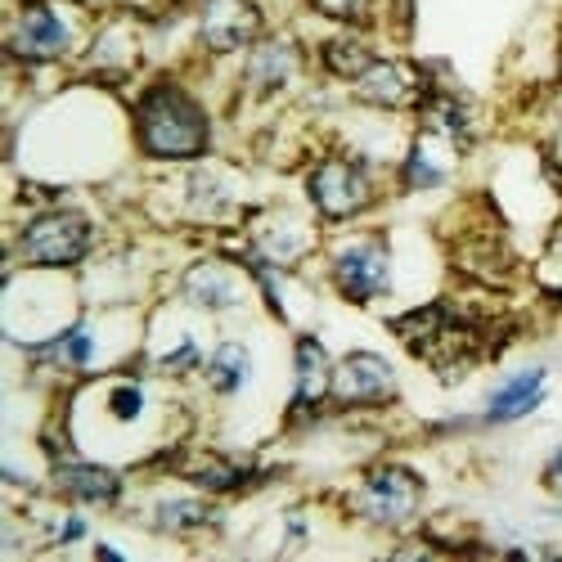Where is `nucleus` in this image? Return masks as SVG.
<instances>
[{
  "label": "nucleus",
  "instance_id": "1",
  "mask_svg": "<svg viewBox=\"0 0 562 562\" xmlns=\"http://www.w3.org/2000/svg\"><path fill=\"white\" fill-rule=\"evenodd\" d=\"M139 139L158 158H190L207 145V122L190 95L171 86H158L139 104Z\"/></svg>",
  "mask_w": 562,
  "mask_h": 562
},
{
  "label": "nucleus",
  "instance_id": "2",
  "mask_svg": "<svg viewBox=\"0 0 562 562\" xmlns=\"http://www.w3.org/2000/svg\"><path fill=\"white\" fill-rule=\"evenodd\" d=\"M90 244V225L72 212H50L27 225L23 234V252L36 266H72Z\"/></svg>",
  "mask_w": 562,
  "mask_h": 562
},
{
  "label": "nucleus",
  "instance_id": "3",
  "mask_svg": "<svg viewBox=\"0 0 562 562\" xmlns=\"http://www.w3.org/2000/svg\"><path fill=\"white\" fill-rule=\"evenodd\" d=\"M360 513H369L373 522H405L418 508V477L405 468H383L360 486Z\"/></svg>",
  "mask_w": 562,
  "mask_h": 562
},
{
  "label": "nucleus",
  "instance_id": "4",
  "mask_svg": "<svg viewBox=\"0 0 562 562\" xmlns=\"http://www.w3.org/2000/svg\"><path fill=\"white\" fill-rule=\"evenodd\" d=\"M334 274H338V289L351 302H369L373 293L387 289V248L383 244H356L338 257Z\"/></svg>",
  "mask_w": 562,
  "mask_h": 562
},
{
  "label": "nucleus",
  "instance_id": "5",
  "mask_svg": "<svg viewBox=\"0 0 562 562\" xmlns=\"http://www.w3.org/2000/svg\"><path fill=\"white\" fill-rule=\"evenodd\" d=\"M311 199L329 216H351L364 203V176L351 162H324L311 176Z\"/></svg>",
  "mask_w": 562,
  "mask_h": 562
},
{
  "label": "nucleus",
  "instance_id": "6",
  "mask_svg": "<svg viewBox=\"0 0 562 562\" xmlns=\"http://www.w3.org/2000/svg\"><path fill=\"white\" fill-rule=\"evenodd\" d=\"M257 32V10L248 0H207L203 10V41L212 50H239Z\"/></svg>",
  "mask_w": 562,
  "mask_h": 562
},
{
  "label": "nucleus",
  "instance_id": "7",
  "mask_svg": "<svg viewBox=\"0 0 562 562\" xmlns=\"http://www.w3.org/2000/svg\"><path fill=\"white\" fill-rule=\"evenodd\" d=\"M338 396L342 401H387L392 396V369L383 356H369V351H356L338 364Z\"/></svg>",
  "mask_w": 562,
  "mask_h": 562
},
{
  "label": "nucleus",
  "instance_id": "8",
  "mask_svg": "<svg viewBox=\"0 0 562 562\" xmlns=\"http://www.w3.org/2000/svg\"><path fill=\"white\" fill-rule=\"evenodd\" d=\"M64 41H68V32H64V23L55 19L50 5H27L23 19H19V27H14V50L27 55V59H41V55L64 50Z\"/></svg>",
  "mask_w": 562,
  "mask_h": 562
},
{
  "label": "nucleus",
  "instance_id": "9",
  "mask_svg": "<svg viewBox=\"0 0 562 562\" xmlns=\"http://www.w3.org/2000/svg\"><path fill=\"white\" fill-rule=\"evenodd\" d=\"M414 95V72L405 64H392V59H373L364 72H360V100L369 104H405Z\"/></svg>",
  "mask_w": 562,
  "mask_h": 562
},
{
  "label": "nucleus",
  "instance_id": "10",
  "mask_svg": "<svg viewBox=\"0 0 562 562\" xmlns=\"http://www.w3.org/2000/svg\"><path fill=\"white\" fill-rule=\"evenodd\" d=\"M540 396H544V373H540V369H527V373H518V379H508V383L495 392V401H491V418H495V424H508V418H522L527 409H536V405H540Z\"/></svg>",
  "mask_w": 562,
  "mask_h": 562
},
{
  "label": "nucleus",
  "instance_id": "11",
  "mask_svg": "<svg viewBox=\"0 0 562 562\" xmlns=\"http://www.w3.org/2000/svg\"><path fill=\"white\" fill-rule=\"evenodd\" d=\"M184 293H190V302H199L207 311H225V306L239 302L229 270H221V266H199L190 279H184Z\"/></svg>",
  "mask_w": 562,
  "mask_h": 562
},
{
  "label": "nucleus",
  "instance_id": "12",
  "mask_svg": "<svg viewBox=\"0 0 562 562\" xmlns=\"http://www.w3.org/2000/svg\"><path fill=\"white\" fill-rule=\"evenodd\" d=\"M329 387V356L315 338H302L297 342V405H311L324 396Z\"/></svg>",
  "mask_w": 562,
  "mask_h": 562
},
{
  "label": "nucleus",
  "instance_id": "13",
  "mask_svg": "<svg viewBox=\"0 0 562 562\" xmlns=\"http://www.w3.org/2000/svg\"><path fill=\"white\" fill-rule=\"evenodd\" d=\"M289 72H293V45L289 41H266L261 50L252 55V64H248V81L261 86V90L284 86Z\"/></svg>",
  "mask_w": 562,
  "mask_h": 562
},
{
  "label": "nucleus",
  "instance_id": "14",
  "mask_svg": "<svg viewBox=\"0 0 562 562\" xmlns=\"http://www.w3.org/2000/svg\"><path fill=\"white\" fill-rule=\"evenodd\" d=\"M59 486L81 495V499H113L117 495V477L109 473V468H90V463L59 468Z\"/></svg>",
  "mask_w": 562,
  "mask_h": 562
},
{
  "label": "nucleus",
  "instance_id": "15",
  "mask_svg": "<svg viewBox=\"0 0 562 562\" xmlns=\"http://www.w3.org/2000/svg\"><path fill=\"white\" fill-rule=\"evenodd\" d=\"M244 379H248V351L239 342H225L212 356V383H216V392H239Z\"/></svg>",
  "mask_w": 562,
  "mask_h": 562
},
{
  "label": "nucleus",
  "instance_id": "16",
  "mask_svg": "<svg viewBox=\"0 0 562 562\" xmlns=\"http://www.w3.org/2000/svg\"><path fill=\"white\" fill-rule=\"evenodd\" d=\"M324 64H329L334 72H342V77H360L373 59H369V50L360 41H329L324 45Z\"/></svg>",
  "mask_w": 562,
  "mask_h": 562
},
{
  "label": "nucleus",
  "instance_id": "17",
  "mask_svg": "<svg viewBox=\"0 0 562 562\" xmlns=\"http://www.w3.org/2000/svg\"><path fill=\"white\" fill-rule=\"evenodd\" d=\"M41 356H45V360H59V364H86V360H90V334H86V329H72V334H64V338H55Z\"/></svg>",
  "mask_w": 562,
  "mask_h": 562
},
{
  "label": "nucleus",
  "instance_id": "18",
  "mask_svg": "<svg viewBox=\"0 0 562 562\" xmlns=\"http://www.w3.org/2000/svg\"><path fill=\"white\" fill-rule=\"evenodd\" d=\"M162 527H171V531H180V527H199V522H207L212 513L207 508H199V504H162Z\"/></svg>",
  "mask_w": 562,
  "mask_h": 562
},
{
  "label": "nucleus",
  "instance_id": "19",
  "mask_svg": "<svg viewBox=\"0 0 562 562\" xmlns=\"http://www.w3.org/2000/svg\"><path fill=\"white\" fill-rule=\"evenodd\" d=\"M190 194H194V203H199L203 212H212V216H221V212H225V190H221V184H216L212 176H194Z\"/></svg>",
  "mask_w": 562,
  "mask_h": 562
},
{
  "label": "nucleus",
  "instance_id": "20",
  "mask_svg": "<svg viewBox=\"0 0 562 562\" xmlns=\"http://www.w3.org/2000/svg\"><path fill=\"white\" fill-rule=\"evenodd\" d=\"M409 184H437L441 180V167L437 162H428V149H414V158H409Z\"/></svg>",
  "mask_w": 562,
  "mask_h": 562
},
{
  "label": "nucleus",
  "instance_id": "21",
  "mask_svg": "<svg viewBox=\"0 0 562 562\" xmlns=\"http://www.w3.org/2000/svg\"><path fill=\"white\" fill-rule=\"evenodd\" d=\"M364 5L369 0H315L319 14H334V19H347V23H356L364 14Z\"/></svg>",
  "mask_w": 562,
  "mask_h": 562
},
{
  "label": "nucleus",
  "instance_id": "22",
  "mask_svg": "<svg viewBox=\"0 0 562 562\" xmlns=\"http://www.w3.org/2000/svg\"><path fill=\"white\" fill-rule=\"evenodd\" d=\"M139 409H145V396H139V387H117L113 392V414L117 418H135Z\"/></svg>",
  "mask_w": 562,
  "mask_h": 562
},
{
  "label": "nucleus",
  "instance_id": "23",
  "mask_svg": "<svg viewBox=\"0 0 562 562\" xmlns=\"http://www.w3.org/2000/svg\"><path fill=\"white\" fill-rule=\"evenodd\" d=\"M544 482H549V491H553V495H562V450L549 459V468H544Z\"/></svg>",
  "mask_w": 562,
  "mask_h": 562
},
{
  "label": "nucleus",
  "instance_id": "24",
  "mask_svg": "<svg viewBox=\"0 0 562 562\" xmlns=\"http://www.w3.org/2000/svg\"><path fill=\"white\" fill-rule=\"evenodd\" d=\"M194 360H199L194 342H184L180 351H171V356H167V369H184V364H194Z\"/></svg>",
  "mask_w": 562,
  "mask_h": 562
}]
</instances>
